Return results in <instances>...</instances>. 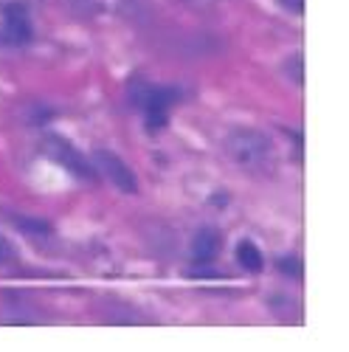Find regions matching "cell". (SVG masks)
<instances>
[{
	"label": "cell",
	"mask_w": 349,
	"mask_h": 352,
	"mask_svg": "<svg viewBox=\"0 0 349 352\" xmlns=\"http://www.w3.org/2000/svg\"><path fill=\"white\" fill-rule=\"evenodd\" d=\"M178 91L174 87H153L147 82L135 79L133 87H130V102L135 107L144 110V119H147V130L150 133H158L166 127L169 122V110L178 104Z\"/></svg>",
	"instance_id": "2"
},
{
	"label": "cell",
	"mask_w": 349,
	"mask_h": 352,
	"mask_svg": "<svg viewBox=\"0 0 349 352\" xmlns=\"http://www.w3.org/2000/svg\"><path fill=\"white\" fill-rule=\"evenodd\" d=\"M279 271L284 274V276H293V279H302V274H304V265H302V259L299 256H293V254H287V256H282L279 262Z\"/></svg>",
	"instance_id": "9"
},
{
	"label": "cell",
	"mask_w": 349,
	"mask_h": 352,
	"mask_svg": "<svg viewBox=\"0 0 349 352\" xmlns=\"http://www.w3.org/2000/svg\"><path fill=\"white\" fill-rule=\"evenodd\" d=\"M225 153L237 166L248 172H271L273 169V144L271 138L254 127H234L225 135Z\"/></svg>",
	"instance_id": "1"
},
{
	"label": "cell",
	"mask_w": 349,
	"mask_h": 352,
	"mask_svg": "<svg viewBox=\"0 0 349 352\" xmlns=\"http://www.w3.org/2000/svg\"><path fill=\"white\" fill-rule=\"evenodd\" d=\"M48 150H51L54 161L63 164L68 172H74L76 178H96L93 164H87L85 155H82L79 150H74L71 141H65V138H60V135H51V138H48Z\"/></svg>",
	"instance_id": "5"
},
{
	"label": "cell",
	"mask_w": 349,
	"mask_h": 352,
	"mask_svg": "<svg viewBox=\"0 0 349 352\" xmlns=\"http://www.w3.org/2000/svg\"><path fill=\"white\" fill-rule=\"evenodd\" d=\"M14 259V248L6 237H0V262H12Z\"/></svg>",
	"instance_id": "10"
},
{
	"label": "cell",
	"mask_w": 349,
	"mask_h": 352,
	"mask_svg": "<svg viewBox=\"0 0 349 352\" xmlns=\"http://www.w3.org/2000/svg\"><path fill=\"white\" fill-rule=\"evenodd\" d=\"M9 223L14 226V228H20V234H28V237H51L54 234V226L48 223V220H43V217H28V214H9Z\"/></svg>",
	"instance_id": "7"
},
{
	"label": "cell",
	"mask_w": 349,
	"mask_h": 352,
	"mask_svg": "<svg viewBox=\"0 0 349 352\" xmlns=\"http://www.w3.org/2000/svg\"><path fill=\"white\" fill-rule=\"evenodd\" d=\"M220 245H223V237H220L217 228H212V226L200 228L192 240V259L197 265H212L220 254Z\"/></svg>",
	"instance_id": "6"
},
{
	"label": "cell",
	"mask_w": 349,
	"mask_h": 352,
	"mask_svg": "<svg viewBox=\"0 0 349 352\" xmlns=\"http://www.w3.org/2000/svg\"><path fill=\"white\" fill-rule=\"evenodd\" d=\"M237 262L248 271V274H259L262 268H265V256H262V251L251 243V240H243L237 245Z\"/></svg>",
	"instance_id": "8"
},
{
	"label": "cell",
	"mask_w": 349,
	"mask_h": 352,
	"mask_svg": "<svg viewBox=\"0 0 349 352\" xmlns=\"http://www.w3.org/2000/svg\"><path fill=\"white\" fill-rule=\"evenodd\" d=\"M93 166H99L102 172H104V178L119 189V192H124V195H135L138 192V178H135V172L115 155V153H110V150H96L93 153Z\"/></svg>",
	"instance_id": "4"
},
{
	"label": "cell",
	"mask_w": 349,
	"mask_h": 352,
	"mask_svg": "<svg viewBox=\"0 0 349 352\" xmlns=\"http://www.w3.org/2000/svg\"><path fill=\"white\" fill-rule=\"evenodd\" d=\"M3 25H0V45H25L32 40V17H28V6L20 0H12L3 9Z\"/></svg>",
	"instance_id": "3"
}]
</instances>
